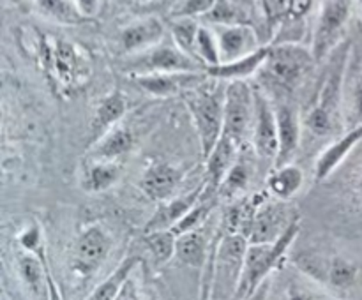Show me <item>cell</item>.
Instances as JSON below:
<instances>
[{"label":"cell","instance_id":"4316f807","mask_svg":"<svg viewBox=\"0 0 362 300\" xmlns=\"http://www.w3.org/2000/svg\"><path fill=\"white\" fill-rule=\"evenodd\" d=\"M304 186V173L299 166L286 162V164L278 166L271 173L267 180L269 193L279 201H288L303 189Z\"/></svg>","mask_w":362,"mask_h":300},{"label":"cell","instance_id":"83f0119b","mask_svg":"<svg viewBox=\"0 0 362 300\" xmlns=\"http://www.w3.org/2000/svg\"><path fill=\"white\" fill-rule=\"evenodd\" d=\"M138 263H140V258L138 256L124 258L119 263V267H117L101 284L95 286L94 292H92L85 300H115Z\"/></svg>","mask_w":362,"mask_h":300},{"label":"cell","instance_id":"3957f363","mask_svg":"<svg viewBox=\"0 0 362 300\" xmlns=\"http://www.w3.org/2000/svg\"><path fill=\"white\" fill-rule=\"evenodd\" d=\"M250 240L243 233H226L211 249L209 292L211 300H233L243 275Z\"/></svg>","mask_w":362,"mask_h":300},{"label":"cell","instance_id":"44dd1931","mask_svg":"<svg viewBox=\"0 0 362 300\" xmlns=\"http://www.w3.org/2000/svg\"><path fill=\"white\" fill-rule=\"evenodd\" d=\"M271 53V46H262L257 52L250 53L246 56H240L237 60H230V62H221L218 66H212L205 69L211 80L218 81H237V80H247V78L255 76L260 73L264 64L267 62V56Z\"/></svg>","mask_w":362,"mask_h":300},{"label":"cell","instance_id":"74e56055","mask_svg":"<svg viewBox=\"0 0 362 300\" xmlns=\"http://www.w3.org/2000/svg\"><path fill=\"white\" fill-rule=\"evenodd\" d=\"M115 300H141L140 293H138V286L134 282V279H127L126 284L122 286L120 293L117 295Z\"/></svg>","mask_w":362,"mask_h":300},{"label":"cell","instance_id":"ba28073f","mask_svg":"<svg viewBox=\"0 0 362 300\" xmlns=\"http://www.w3.org/2000/svg\"><path fill=\"white\" fill-rule=\"evenodd\" d=\"M354 4L356 0H322L311 42V52L317 62L327 59L332 49L341 42L343 32L352 16Z\"/></svg>","mask_w":362,"mask_h":300},{"label":"cell","instance_id":"52a82bcc","mask_svg":"<svg viewBox=\"0 0 362 300\" xmlns=\"http://www.w3.org/2000/svg\"><path fill=\"white\" fill-rule=\"evenodd\" d=\"M315 62L317 59L311 49L293 42H283L271 46V53L262 71L279 87L293 88L303 81Z\"/></svg>","mask_w":362,"mask_h":300},{"label":"cell","instance_id":"8fae6325","mask_svg":"<svg viewBox=\"0 0 362 300\" xmlns=\"http://www.w3.org/2000/svg\"><path fill=\"white\" fill-rule=\"evenodd\" d=\"M112 249V239L101 224H90L76 236L71 268L81 277H90L101 268Z\"/></svg>","mask_w":362,"mask_h":300},{"label":"cell","instance_id":"277c9868","mask_svg":"<svg viewBox=\"0 0 362 300\" xmlns=\"http://www.w3.org/2000/svg\"><path fill=\"white\" fill-rule=\"evenodd\" d=\"M225 92L218 85H209L205 80L182 94L200 140L204 159L209 157L225 129Z\"/></svg>","mask_w":362,"mask_h":300},{"label":"cell","instance_id":"2e32d148","mask_svg":"<svg viewBox=\"0 0 362 300\" xmlns=\"http://www.w3.org/2000/svg\"><path fill=\"white\" fill-rule=\"evenodd\" d=\"M182 179V169L166 161H154L141 175L140 189L148 200L163 203L173 196Z\"/></svg>","mask_w":362,"mask_h":300},{"label":"cell","instance_id":"30bf717a","mask_svg":"<svg viewBox=\"0 0 362 300\" xmlns=\"http://www.w3.org/2000/svg\"><path fill=\"white\" fill-rule=\"evenodd\" d=\"M296 267L315 281L327 284L336 292H346L356 284L359 277V267L345 256H317V254H299L296 258Z\"/></svg>","mask_w":362,"mask_h":300},{"label":"cell","instance_id":"b9f144b4","mask_svg":"<svg viewBox=\"0 0 362 300\" xmlns=\"http://www.w3.org/2000/svg\"><path fill=\"white\" fill-rule=\"evenodd\" d=\"M357 189H359V194H361V198H362V176H361V180H359V186H357Z\"/></svg>","mask_w":362,"mask_h":300},{"label":"cell","instance_id":"ab89813d","mask_svg":"<svg viewBox=\"0 0 362 300\" xmlns=\"http://www.w3.org/2000/svg\"><path fill=\"white\" fill-rule=\"evenodd\" d=\"M76 4L85 16H94L95 11H98L99 0H76Z\"/></svg>","mask_w":362,"mask_h":300},{"label":"cell","instance_id":"d6986e66","mask_svg":"<svg viewBox=\"0 0 362 300\" xmlns=\"http://www.w3.org/2000/svg\"><path fill=\"white\" fill-rule=\"evenodd\" d=\"M237 159H239V143L226 134H221L216 147L205 159V184H207L209 191L218 194L223 179L235 164Z\"/></svg>","mask_w":362,"mask_h":300},{"label":"cell","instance_id":"603a6c76","mask_svg":"<svg viewBox=\"0 0 362 300\" xmlns=\"http://www.w3.org/2000/svg\"><path fill=\"white\" fill-rule=\"evenodd\" d=\"M278 120L279 154L276 164L281 166L292 161L300 143V120L296 109L290 104H274Z\"/></svg>","mask_w":362,"mask_h":300},{"label":"cell","instance_id":"f1b7e54d","mask_svg":"<svg viewBox=\"0 0 362 300\" xmlns=\"http://www.w3.org/2000/svg\"><path fill=\"white\" fill-rule=\"evenodd\" d=\"M34 6L39 14L60 25H78L87 18L76 0H34Z\"/></svg>","mask_w":362,"mask_h":300},{"label":"cell","instance_id":"7c38bea8","mask_svg":"<svg viewBox=\"0 0 362 300\" xmlns=\"http://www.w3.org/2000/svg\"><path fill=\"white\" fill-rule=\"evenodd\" d=\"M253 140L255 152L262 159H278L279 154V136L278 120H276L274 104L269 101L267 95L262 90H255V122H253Z\"/></svg>","mask_w":362,"mask_h":300},{"label":"cell","instance_id":"e0dca14e","mask_svg":"<svg viewBox=\"0 0 362 300\" xmlns=\"http://www.w3.org/2000/svg\"><path fill=\"white\" fill-rule=\"evenodd\" d=\"M362 141V124L356 127H349L339 138H336L332 143H329L320 155L315 161V182H324L327 180L339 166L343 164L350 152Z\"/></svg>","mask_w":362,"mask_h":300},{"label":"cell","instance_id":"6da1fadb","mask_svg":"<svg viewBox=\"0 0 362 300\" xmlns=\"http://www.w3.org/2000/svg\"><path fill=\"white\" fill-rule=\"evenodd\" d=\"M37 55L46 78L60 95H74L90 81L92 59L76 42L48 35L39 39Z\"/></svg>","mask_w":362,"mask_h":300},{"label":"cell","instance_id":"4dcf8cb0","mask_svg":"<svg viewBox=\"0 0 362 300\" xmlns=\"http://www.w3.org/2000/svg\"><path fill=\"white\" fill-rule=\"evenodd\" d=\"M251 180V168L247 164V161L244 159H237L235 164L230 168V172L226 173L225 179H223L221 186L218 189V196L223 200H233V198L239 196L247 186H250Z\"/></svg>","mask_w":362,"mask_h":300},{"label":"cell","instance_id":"484cf974","mask_svg":"<svg viewBox=\"0 0 362 300\" xmlns=\"http://www.w3.org/2000/svg\"><path fill=\"white\" fill-rule=\"evenodd\" d=\"M209 256H211L209 240L200 229H193V232L182 233V235L177 236L175 258L180 263L187 265V267L200 268L207 263Z\"/></svg>","mask_w":362,"mask_h":300},{"label":"cell","instance_id":"ffe728a7","mask_svg":"<svg viewBox=\"0 0 362 300\" xmlns=\"http://www.w3.org/2000/svg\"><path fill=\"white\" fill-rule=\"evenodd\" d=\"M163 35H165V27L158 18H144L122 28L119 35L120 48L126 55H134L159 44Z\"/></svg>","mask_w":362,"mask_h":300},{"label":"cell","instance_id":"5bb4252c","mask_svg":"<svg viewBox=\"0 0 362 300\" xmlns=\"http://www.w3.org/2000/svg\"><path fill=\"white\" fill-rule=\"evenodd\" d=\"M134 83L154 97H173L209 80L207 73H154L133 76Z\"/></svg>","mask_w":362,"mask_h":300},{"label":"cell","instance_id":"8d00e7d4","mask_svg":"<svg viewBox=\"0 0 362 300\" xmlns=\"http://www.w3.org/2000/svg\"><path fill=\"white\" fill-rule=\"evenodd\" d=\"M214 4L216 0H179L172 9V18H204Z\"/></svg>","mask_w":362,"mask_h":300},{"label":"cell","instance_id":"cb8c5ba5","mask_svg":"<svg viewBox=\"0 0 362 300\" xmlns=\"http://www.w3.org/2000/svg\"><path fill=\"white\" fill-rule=\"evenodd\" d=\"M134 147V136L129 129L126 127L115 126L103 134L98 141L90 145L88 148L87 157L92 159H103V161H119L133 150Z\"/></svg>","mask_w":362,"mask_h":300},{"label":"cell","instance_id":"7a4b0ae2","mask_svg":"<svg viewBox=\"0 0 362 300\" xmlns=\"http://www.w3.org/2000/svg\"><path fill=\"white\" fill-rule=\"evenodd\" d=\"M350 53H352L350 42L341 41L327 56V67L318 88L317 101L306 116L308 129L317 136H331L339 126Z\"/></svg>","mask_w":362,"mask_h":300},{"label":"cell","instance_id":"ee69618b","mask_svg":"<svg viewBox=\"0 0 362 300\" xmlns=\"http://www.w3.org/2000/svg\"><path fill=\"white\" fill-rule=\"evenodd\" d=\"M140 2H148V0H140Z\"/></svg>","mask_w":362,"mask_h":300},{"label":"cell","instance_id":"8992f818","mask_svg":"<svg viewBox=\"0 0 362 300\" xmlns=\"http://www.w3.org/2000/svg\"><path fill=\"white\" fill-rule=\"evenodd\" d=\"M122 69L131 76L154 73H205V66L175 42H159L145 52L127 55Z\"/></svg>","mask_w":362,"mask_h":300},{"label":"cell","instance_id":"7bdbcfd3","mask_svg":"<svg viewBox=\"0 0 362 300\" xmlns=\"http://www.w3.org/2000/svg\"><path fill=\"white\" fill-rule=\"evenodd\" d=\"M357 4H359V9H361V13H362V0H356Z\"/></svg>","mask_w":362,"mask_h":300},{"label":"cell","instance_id":"ac0fdd59","mask_svg":"<svg viewBox=\"0 0 362 300\" xmlns=\"http://www.w3.org/2000/svg\"><path fill=\"white\" fill-rule=\"evenodd\" d=\"M205 191V182L200 184L198 187H194L193 191L186 193L184 196L173 198L170 201H163L159 205V208L156 210V214L152 215L151 219L145 224L144 233H151L156 232V229H172L194 205L200 201L202 194Z\"/></svg>","mask_w":362,"mask_h":300},{"label":"cell","instance_id":"836d02e7","mask_svg":"<svg viewBox=\"0 0 362 300\" xmlns=\"http://www.w3.org/2000/svg\"><path fill=\"white\" fill-rule=\"evenodd\" d=\"M198 30H200V25H198L197 18H175L172 21V41L182 52L194 56V59H197V55H194V44H197Z\"/></svg>","mask_w":362,"mask_h":300},{"label":"cell","instance_id":"d4e9b609","mask_svg":"<svg viewBox=\"0 0 362 300\" xmlns=\"http://www.w3.org/2000/svg\"><path fill=\"white\" fill-rule=\"evenodd\" d=\"M126 97L122 92L113 90L106 94L105 97L99 99L98 106H95L94 116L90 120V133H92V143L98 141L103 134L108 133L112 127L119 126L122 116L126 115Z\"/></svg>","mask_w":362,"mask_h":300},{"label":"cell","instance_id":"f35d334b","mask_svg":"<svg viewBox=\"0 0 362 300\" xmlns=\"http://www.w3.org/2000/svg\"><path fill=\"white\" fill-rule=\"evenodd\" d=\"M269 292H271V279H265V281L262 282L246 300H267Z\"/></svg>","mask_w":362,"mask_h":300},{"label":"cell","instance_id":"7402d4cb","mask_svg":"<svg viewBox=\"0 0 362 300\" xmlns=\"http://www.w3.org/2000/svg\"><path fill=\"white\" fill-rule=\"evenodd\" d=\"M120 175H122V162L87 157L80 173V186L85 193H105L119 182Z\"/></svg>","mask_w":362,"mask_h":300},{"label":"cell","instance_id":"d6a6232c","mask_svg":"<svg viewBox=\"0 0 362 300\" xmlns=\"http://www.w3.org/2000/svg\"><path fill=\"white\" fill-rule=\"evenodd\" d=\"M194 55L202 64L207 67L221 64V53H219L218 37L214 34V28L200 25V30L197 35V44H194Z\"/></svg>","mask_w":362,"mask_h":300},{"label":"cell","instance_id":"4fadbf2b","mask_svg":"<svg viewBox=\"0 0 362 300\" xmlns=\"http://www.w3.org/2000/svg\"><path fill=\"white\" fill-rule=\"evenodd\" d=\"M299 215H290L288 208L279 203L265 201L255 214L246 236L250 244H271L276 242L288 229Z\"/></svg>","mask_w":362,"mask_h":300},{"label":"cell","instance_id":"9a60e30c","mask_svg":"<svg viewBox=\"0 0 362 300\" xmlns=\"http://www.w3.org/2000/svg\"><path fill=\"white\" fill-rule=\"evenodd\" d=\"M214 34L218 37L219 53H221V62H230L240 56H246L250 53L262 48L258 42V35L255 28L247 23H233V25H216Z\"/></svg>","mask_w":362,"mask_h":300},{"label":"cell","instance_id":"1f68e13d","mask_svg":"<svg viewBox=\"0 0 362 300\" xmlns=\"http://www.w3.org/2000/svg\"><path fill=\"white\" fill-rule=\"evenodd\" d=\"M144 240L158 263H166L175 256L177 235L172 229H156V232L144 233Z\"/></svg>","mask_w":362,"mask_h":300},{"label":"cell","instance_id":"9c48e42d","mask_svg":"<svg viewBox=\"0 0 362 300\" xmlns=\"http://www.w3.org/2000/svg\"><path fill=\"white\" fill-rule=\"evenodd\" d=\"M225 129L223 134L243 143L255 122V88L247 80L228 81L225 88Z\"/></svg>","mask_w":362,"mask_h":300},{"label":"cell","instance_id":"60d3db41","mask_svg":"<svg viewBox=\"0 0 362 300\" xmlns=\"http://www.w3.org/2000/svg\"><path fill=\"white\" fill-rule=\"evenodd\" d=\"M285 300H311V296L308 295V293L300 292V289H297V288H290L288 292H286Z\"/></svg>","mask_w":362,"mask_h":300},{"label":"cell","instance_id":"f546056e","mask_svg":"<svg viewBox=\"0 0 362 300\" xmlns=\"http://www.w3.org/2000/svg\"><path fill=\"white\" fill-rule=\"evenodd\" d=\"M313 0H262V9L271 23L283 20H300L310 13Z\"/></svg>","mask_w":362,"mask_h":300},{"label":"cell","instance_id":"e575fe53","mask_svg":"<svg viewBox=\"0 0 362 300\" xmlns=\"http://www.w3.org/2000/svg\"><path fill=\"white\" fill-rule=\"evenodd\" d=\"M343 102H345L346 115L345 120L349 127H356L362 124V71L352 81L349 90L343 95Z\"/></svg>","mask_w":362,"mask_h":300},{"label":"cell","instance_id":"5b68a950","mask_svg":"<svg viewBox=\"0 0 362 300\" xmlns=\"http://www.w3.org/2000/svg\"><path fill=\"white\" fill-rule=\"evenodd\" d=\"M299 232L300 219L297 217L276 242L250 244L247 246L243 275H240L239 288H237L233 300H246L265 279H269V274L278 267L283 256L288 253V249L292 247L293 240L297 239Z\"/></svg>","mask_w":362,"mask_h":300},{"label":"cell","instance_id":"d590c367","mask_svg":"<svg viewBox=\"0 0 362 300\" xmlns=\"http://www.w3.org/2000/svg\"><path fill=\"white\" fill-rule=\"evenodd\" d=\"M240 18H243V14H240V11L237 9L230 0H216L214 7H212V9L209 11L202 20H204L207 25L216 27V25L244 23Z\"/></svg>","mask_w":362,"mask_h":300}]
</instances>
